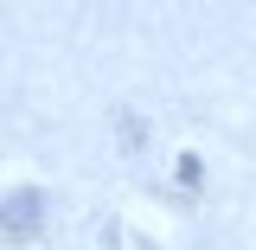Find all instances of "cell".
I'll list each match as a JSON object with an SVG mask.
<instances>
[{"instance_id":"obj_1","label":"cell","mask_w":256,"mask_h":250,"mask_svg":"<svg viewBox=\"0 0 256 250\" xmlns=\"http://www.w3.org/2000/svg\"><path fill=\"white\" fill-rule=\"evenodd\" d=\"M38 224H45V192H6L0 199V244H26V237H38Z\"/></svg>"}]
</instances>
